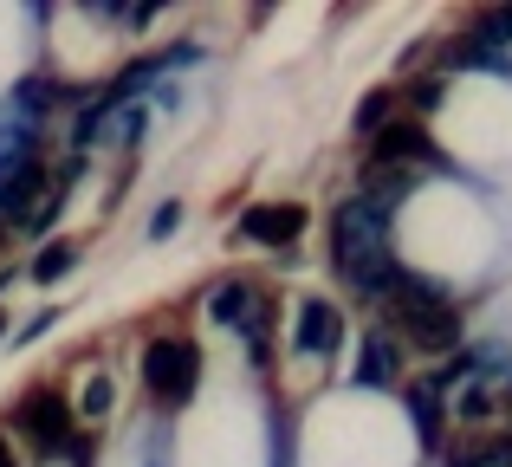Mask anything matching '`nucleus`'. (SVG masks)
Returning <instances> with one entry per match:
<instances>
[{"label":"nucleus","instance_id":"1","mask_svg":"<svg viewBox=\"0 0 512 467\" xmlns=\"http://www.w3.org/2000/svg\"><path fill=\"white\" fill-rule=\"evenodd\" d=\"M331 266L350 292L363 299H389L402 279V260H389V208L370 195H350L331 215Z\"/></svg>","mask_w":512,"mask_h":467},{"label":"nucleus","instance_id":"2","mask_svg":"<svg viewBox=\"0 0 512 467\" xmlns=\"http://www.w3.org/2000/svg\"><path fill=\"white\" fill-rule=\"evenodd\" d=\"M389 318L402 325V338L415 351H454L461 344V305L422 273H402L396 292H389Z\"/></svg>","mask_w":512,"mask_h":467},{"label":"nucleus","instance_id":"3","mask_svg":"<svg viewBox=\"0 0 512 467\" xmlns=\"http://www.w3.org/2000/svg\"><path fill=\"white\" fill-rule=\"evenodd\" d=\"M143 383H150V396L163 409H182L201 383V351L188 338H156L150 351H143Z\"/></svg>","mask_w":512,"mask_h":467},{"label":"nucleus","instance_id":"4","mask_svg":"<svg viewBox=\"0 0 512 467\" xmlns=\"http://www.w3.org/2000/svg\"><path fill=\"white\" fill-rule=\"evenodd\" d=\"M72 416H78V409L65 403V396L39 390V396H26V403H20V416H13V429H20L26 442L39 448V455H59V448H72Z\"/></svg>","mask_w":512,"mask_h":467},{"label":"nucleus","instance_id":"5","mask_svg":"<svg viewBox=\"0 0 512 467\" xmlns=\"http://www.w3.org/2000/svg\"><path fill=\"white\" fill-rule=\"evenodd\" d=\"M338 344H344V312L331 299H305L292 312V351L299 357H338Z\"/></svg>","mask_w":512,"mask_h":467},{"label":"nucleus","instance_id":"6","mask_svg":"<svg viewBox=\"0 0 512 467\" xmlns=\"http://www.w3.org/2000/svg\"><path fill=\"white\" fill-rule=\"evenodd\" d=\"M299 234H305L299 202H266V208H247V215H240V240H260V247H273V253L299 247Z\"/></svg>","mask_w":512,"mask_h":467},{"label":"nucleus","instance_id":"7","mask_svg":"<svg viewBox=\"0 0 512 467\" xmlns=\"http://www.w3.org/2000/svg\"><path fill=\"white\" fill-rule=\"evenodd\" d=\"M370 150H376V169H409L435 156V137L422 130V117H396L383 137H370Z\"/></svg>","mask_w":512,"mask_h":467},{"label":"nucleus","instance_id":"8","mask_svg":"<svg viewBox=\"0 0 512 467\" xmlns=\"http://www.w3.org/2000/svg\"><path fill=\"white\" fill-rule=\"evenodd\" d=\"M253 312H260V305H253L247 279H221V286L208 292V318H214V325H227V331H247Z\"/></svg>","mask_w":512,"mask_h":467},{"label":"nucleus","instance_id":"9","mask_svg":"<svg viewBox=\"0 0 512 467\" xmlns=\"http://www.w3.org/2000/svg\"><path fill=\"white\" fill-rule=\"evenodd\" d=\"M396 377H402L396 338H389V331H370V338H363V364H357V383H376V390H383V383H396Z\"/></svg>","mask_w":512,"mask_h":467},{"label":"nucleus","instance_id":"10","mask_svg":"<svg viewBox=\"0 0 512 467\" xmlns=\"http://www.w3.org/2000/svg\"><path fill=\"white\" fill-rule=\"evenodd\" d=\"M474 65H493V72L506 65V59H500V46H493L480 26H474L467 39H454V46H448V72H474Z\"/></svg>","mask_w":512,"mask_h":467},{"label":"nucleus","instance_id":"11","mask_svg":"<svg viewBox=\"0 0 512 467\" xmlns=\"http://www.w3.org/2000/svg\"><path fill=\"white\" fill-rule=\"evenodd\" d=\"M389 124H396V91H389V85L363 91V104H357V137H383Z\"/></svg>","mask_w":512,"mask_h":467},{"label":"nucleus","instance_id":"12","mask_svg":"<svg viewBox=\"0 0 512 467\" xmlns=\"http://www.w3.org/2000/svg\"><path fill=\"white\" fill-rule=\"evenodd\" d=\"M493 409H500L493 383H461V396H454V422H467V429H487Z\"/></svg>","mask_w":512,"mask_h":467},{"label":"nucleus","instance_id":"13","mask_svg":"<svg viewBox=\"0 0 512 467\" xmlns=\"http://www.w3.org/2000/svg\"><path fill=\"white\" fill-rule=\"evenodd\" d=\"M409 409H415V435L435 448L441 442V390L435 383H409Z\"/></svg>","mask_w":512,"mask_h":467},{"label":"nucleus","instance_id":"14","mask_svg":"<svg viewBox=\"0 0 512 467\" xmlns=\"http://www.w3.org/2000/svg\"><path fill=\"white\" fill-rule=\"evenodd\" d=\"M72 260H78V247H72V240H52V247H39L33 279H39V286H52V279H65V273H72Z\"/></svg>","mask_w":512,"mask_h":467},{"label":"nucleus","instance_id":"15","mask_svg":"<svg viewBox=\"0 0 512 467\" xmlns=\"http://www.w3.org/2000/svg\"><path fill=\"white\" fill-rule=\"evenodd\" d=\"M111 403H117V383L98 370V377L78 390V416H85V422H104V416H111Z\"/></svg>","mask_w":512,"mask_h":467},{"label":"nucleus","instance_id":"16","mask_svg":"<svg viewBox=\"0 0 512 467\" xmlns=\"http://www.w3.org/2000/svg\"><path fill=\"white\" fill-rule=\"evenodd\" d=\"M474 467H512V435H506V442H487L474 455Z\"/></svg>","mask_w":512,"mask_h":467},{"label":"nucleus","instance_id":"17","mask_svg":"<svg viewBox=\"0 0 512 467\" xmlns=\"http://www.w3.org/2000/svg\"><path fill=\"white\" fill-rule=\"evenodd\" d=\"M175 228H182V202H163V208H156V221H150V234L163 240V234H175Z\"/></svg>","mask_w":512,"mask_h":467},{"label":"nucleus","instance_id":"18","mask_svg":"<svg viewBox=\"0 0 512 467\" xmlns=\"http://www.w3.org/2000/svg\"><path fill=\"white\" fill-rule=\"evenodd\" d=\"M409 98H415V111H435V98H441V78H422V85H415Z\"/></svg>","mask_w":512,"mask_h":467},{"label":"nucleus","instance_id":"19","mask_svg":"<svg viewBox=\"0 0 512 467\" xmlns=\"http://www.w3.org/2000/svg\"><path fill=\"white\" fill-rule=\"evenodd\" d=\"M0 467H13V448L7 442H0Z\"/></svg>","mask_w":512,"mask_h":467},{"label":"nucleus","instance_id":"20","mask_svg":"<svg viewBox=\"0 0 512 467\" xmlns=\"http://www.w3.org/2000/svg\"><path fill=\"white\" fill-rule=\"evenodd\" d=\"M0 331H7V318H0Z\"/></svg>","mask_w":512,"mask_h":467},{"label":"nucleus","instance_id":"21","mask_svg":"<svg viewBox=\"0 0 512 467\" xmlns=\"http://www.w3.org/2000/svg\"><path fill=\"white\" fill-rule=\"evenodd\" d=\"M506 396H512V390H506Z\"/></svg>","mask_w":512,"mask_h":467}]
</instances>
